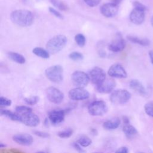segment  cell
Returning <instances> with one entry per match:
<instances>
[{
	"label": "cell",
	"instance_id": "1",
	"mask_svg": "<svg viewBox=\"0 0 153 153\" xmlns=\"http://www.w3.org/2000/svg\"><path fill=\"white\" fill-rule=\"evenodd\" d=\"M12 22L22 27L30 26L33 22V15L32 13L27 10H16L10 14Z\"/></svg>",
	"mask_w": 153,
	"mask_h": 153
},
{
	"label": "cell",
	"instance_id": "2",
	"mask_svg": "<svg viewBox=\"0 0 153 153\" xmlns=\"http://www.w3.org/2000/svg\"><path fill=\"white\" fill-rule=\"evenodd\" d=\"M67 43V38L63 35H57L48 41L46 49L51 54H56L60 51Z\"/></svg>",
	"mask_w": 153,
	"mask_h": 153
},
{
	"label": "cell",
	"instance_id": "3",
	"mask_svg": "<svg viewBox=\"0 0 153 153\" xmlns=\"http://www.w3.org/2000/svg\"><path fill=\"white\" fill-rule=\"evenodd\" d=\"M45 75L50 81L60 83L63 79V69L59 65H53L45 69Z\"/></svg>",
	"mask_w": 153,
	"mask_h": 153
},
{
	"label": "cell",
	"instance_id": "4",
	"mask_svg": "<svg viewBox=\"0 0 153 153\" xmlns=\"http://www.w3.org/2000/svg\"><path fill=\"white\" fill-rule=\"evenodd\" d=\"M131 94L125 89H118L112 92L109 99L111 102L115 105H123L129 101Z\"/></svg>",
	"mask_w": 153,
	"mask_h": 153
},
{
	"label": "cell",
	"instance_id": "5",
	"mask_svg": "<svg viewBox=\"0 0 153 153\" xmlns=\"http://www.w3.org/2000/svg\"><path fill=\"white\" fill-rule=\"evenodd\" d=\"M88 111L92 116H102L108 111V106L104 101L96 100L89 105Z\"/></svg>",
	"mask_w": 153,
	"mask_h": 153
},
{
	"label": "cell",
	"instance_id": "6",
	"mask_svg": "<svg viewBox=\"0 0 153 153\" xmlns=\"http://www.w3.org/2000/svg\"><path fill=\"white\" fill-rule=\"evenodd\" d=\"M71 80L73 84L78 87H85L90 81L89 75L81 71H76L71 75Z\"/></svg>",
	"mask_w": 153,
	"mask_h": 153
},
{
	"label": "cell",
	"instance_id": "7",
	"mask_svg": "<svg viewBox=\"0 0 153 153\" xmlns=\"http://www.w3.org/2000/svg\"><path fill=\"white\" fill-rule=\"evenodd\" d=\"M46 96L48 100L54 104H59L63 100L64 94L58 88L50 87L46 90Z\"/></svg>",
	"mask_w": 153,
	"mask_h": 153
},
{
	"label": "cell",
	"instance_id": "8",
	"mask_svg": "<svg viewBox=\"0 0 153 153\" xmlns=\"http://www.w3.org/2000/svg\"><path fill=\"white\" fill-rule=\"evenodd\" d=\"M90 79L96 86L100 84L106 78L105 72L102 68L96 66L89 72Z\"/></svg>",
	"mask_w": 153,
	"mask_h": 153
},
{
	"label": "cell",
	"instance_id": "9",
	"mask_svg": "<svg viewBox=\"0 0 153 153\" xmlns=\"http://www.w3.org/2000/svg\"><path fill=\"white\" fill-rule=\"evenodd\" d=\"M20 115V121L25 126L29 127H35L37 126L39 123L40 120L39 117L35 114L33 113L32 111L27 112Z\"/></svg>",
	"mask_w": 153,
	"mask_h": 153
},
{
	"label": "cell",
	"instance_id": "10",
	"mask_svg": "<svg viewBox=\"0 0 153 153\" xmlns=\"http://www.w3.org/2000/svg\"><path fill=\"white\" fill-rule=\"evenodd\" d=\"M68 96L72 100H82L90 97L89 92L84 87H76L69 90Z\"/></svg>",
	"mask_w": 153,
	"mask_h": 153
},
{
	"label": "cell",
	"instance_id": "11",
	"mask_svg": "<svg viewBox=\"0 0 153 153\" xmlns=\"http://www.w3.org/2000/svg\"><path fill=\"white\" fill-rule=\"evenodd\" d=\"M108 74L109 76L116 78H125L127 76L125 69L119 63L111 65L108 71Z\"/></svg>",
	"mask_w": 153,
	"mask_h": 153
},
{
	"label": "cell",
	"instance_id": "12",
	"mask_svg": "<svg viewBox=\"0 0 153 153\" xmlns=\"http://www.w3.org/2000/svg\"><path fill=\"white\" fill-rule=\"evenodd\" d=\"M65 111L62 109H54L49 112L48 118L50 122L53 125H57L65 119Z\"/></svg>",
	"mask_w": 153,
	"mask_h": 153
},
{
	"label": "cell",
	"instance_id": "13",
	"mask_svg": "<svg viewBox=\"0 0 153 153\" xmlns=\"http://www.w3.org/2000/svg\"><path fill=\"white\" fill-rule=\"evenodd\" d=\"M118 11V5L112 2H109L102 5L100 7L102 14L106 17H112L115 16Z\"/></svg>",
	"mask_w": 153,
	"mask_h": 153
},
{
	"label": "cell",
	"instance_id": "14",
	"mask_svg": "<svg viewBox=\"0 0 153 153\" xmlns=\"http://www.w3.org/2000/svg\"><path fill=\"white\" fill-rule=\"evenodd\" d=\"M116 85L115 81L112 78H106L100 84L96 86V90L100 93H111Z\"/></svg>",
	"mask_w": 153,
	"mask_h": 153
},
{
	"label": "cell",
	"instance_id": "15",
	"mask_svg": "<svg viewBox=\"0 0 153 153\" xmlns=\"http://www.w3.org/2000/svg\"><path fill=\"white\" fill-rule=\"evenodd\" d=\"M126 44L124 39L121 36H118L108 45V49L112 52L118 53L123 51L126 47Z\"/></svg>",
	"mask_w": 153,
	"mask_h": 153
},
{
	"label": "cell",
	"instance_id": "16",
	"mask_svg": "<svg viewBox=\"0 0 153 153\" xmlns=\"http://www.w3.org/2000/svg\"><path fill=\"white\" fill-rule=\"evenodd\" d=\"M13 140L19 145L29 146L33 143V137L27 133H18L13 136Z\"/></svg>",
	"mask_w": 153,
	"mask_h": 153
},
{
	"label": "cell",
	"instance_id": "17",
	"mask_svg": "<svg viewBox=\"0 0 153 153\" xmlns=\"http://www.w3.org/2000/svg\"><path fill=\"white\" fill-rule=\"evenodd\" d=\"M145 11L134 8L129 16L130 21L135 25H139L142 24L145 20Z\"/></svg>",
	"mask_w": 153,
	"mask_h": 153
},
{
	"label": "cell",
	"instance_id": "18",
	"mask_svg": "<svg viewBox=\"0 0 153 153\" xmlns=\"http://www.w3.org/2000/svg\"><path fill=\"white\" fill-rule=\"evenodd\" d=\"M129 86L131 89L137 93L144 96L146 94V90L143 85L137 79H131L129 82Z\"/></svg>",
	"mask_w": 153,
	"mask_h": 153
},
{
	"label": "cell",
	"instance_id": "19",
	"mask_svg": "<svg viewBox=\"0 0 153 153\" xmlns=\"http://www.w3.org/2000/svg\"><path fill=\"white\" fill-rule=\"evenodd\" d=\"M121 123V120L118 118H113L105 121L103 124V127L107 130H112L117 128Z\"/></svg>",
	"mask_w": 153,
	"mask_h": 153
},
{
	"label": "cell",
	"instance_id": "20",
	"mask_svg": "<svg viewBox=\"0 0 153 153\" xmlns=\"http://www.w3.org/2000/svg\"><path fill=\"white\" fill-rule=\"evenodd\" d=\"M123 131L126 136L128 138H132L137 134V131L136 128L129 123L124 124L123 127Z\"/></svg>",
	"mask_w": 153,
	"mask_h": 153
},
{
	"label": "cell",
	"instance_id": "21",
	"mask_svg": "<svg viewBox=\"0 0 153 153\" xmlns=\"http://www.w3.org/2000/svg\"><path fill=\"white\" fill-rule=\"evenodd\" d=\"M7 56L9 59H10L11 60L17 63L23 64L26 62L25 57L21 54H19L16 52L10 51L7 53Z\"/></svg>",
	"mask_w": 153,
	"mask_h": 153
},
{
	"label": "cell",
	"instance_id": "22",
	"mask_svg": "<svg viewBox=\"0 0 153 153\" xmlns=\"http://www.w3.org/2000/svg\"><path fill=\"white\" fill-rule=\"evenodd\" d=\"M127 38L129 41L134 44H139L140 45L148 46L150 44V41L146 38H140L137 36L133 35H128L127 36Z\"/></svg>",
	"mask_w": 153,
	"mask_h": 153
},
{
	"label": "cell",
	"instance_id": "23",
	"mask_svg": "<svg viewBox=\"0 0 153 153\" xmlns=\"http://www.w3.org/2000/svg\"><path fill=\"white\" fill-rule=\"evenodd\" d=\"M1 114L14 121H20V115L8 109H1Z\"/></svg>",
	"mask_w": 153,
	"mask_h": 153
},
{
	"label": "cell",
	"instance_id": "24",
	"mask_svg": "<svg viewBox=\"0 0 153 153\" xmlns=\"http://www.w3.org/2000/svg\"><path fill=\"white\" fill-rule=\"evenodd\" d=\"M32 53L36 56L42 59H48L50 57V53L47 50H45L41 47L34 48L32 50Z\"/></svg>",
	"mask_w": 153,
	"mask_h": 153
},
{
	"label": "cell",
	"instance_id": "25",
	"mask_svg": "<svg viewBox=\"0 0 153 153\" xmlns=\"http://www.w3.org/2000/svg\"><path fill=\"white\" fill-rule=\"evenodd\" d=\"M51 3L61 11H66L68 10V5L61 0H50Z\"/></svg>",
	"mask_w": 153,
	"mask_h": 153
},
{
	"label": "cell",
	"instance_id": "26",
	"mask_svg": "<svg viewBox=\"0 0 153 153\" xmlns=\"http://www.w3.org/2000/svg\"><path fill=\"white\" fill-rule=\"evenodd\" d=\"M77 142L82 147H87L91 144L92 141L88 136H82L78 139Z\"/></svg>",
	"mask_w": 153,
	"mask_h": 153
},
{
	"label": "cell",
	"instance_id": "27",
	"mask_svg": "<svg viewBox=\"0 0 153 153\" xmlns=\"http://www.w3.org/2000/svg\"><path fill=\"white\" fill-rule=\"evenodd\" d=\"M73 134V130L72 128H68L64 130L60 131L57 133V136L60 138H69Z\"/></svg>",
	"mask_w": 153,
	"mask_h": 153
},
{
	"label": "cell",
	"instance_id": "28",
	"mask_svg": "<svg viewBox=\"0 0 153 153\" xmlns=\"http://www.w3.org/2000/svg\"><path fill=\"white\" fill-rule=\"evenodd\" d=\"M75 41L76 44L81 47H84L85 44V37L82 33L76 34L75 36Z\"/></svg>",
	"mask_w": 153,
	"mask_h": 153
},
{
	"label": "cell",
	"instance_id": "29",
	"mask_svg": "<svg viewBox=\"0 0 153 153\" xmlns=\"http://www.w3.org/2000/svg\"><path fill=\"white\" fill-rule=\"evenodd\" d=\"M69 58L73 61H80L84 59V56L82 53L78 51H73L69 54Z\"/></svg>",
	"mask_w": 153,
	"mask_h": 153
},
{
	"label": "cell",
	"instance_id": "30",
	"mask_svg": "<svg viewBox=\"0 0 153 153\" xmlns=\"http://www.w3.org/2000/svg\"><path fill=\"white\" fill-rule=\"evenodd\" d=\"M39 100V97L37 96H32L30 97H25L24 99V101L28 105H30V106H33L36 105Z\"/></svg>",
	"mask_w": 153,
	"mask_h": 153
},
{
	"label": "cell",
	"instance_id": "31",
	"mask_svg": "<svg viewBox=\"0 0 153 153\" xmlns=\"http://www.w3.org/2000/svg\"><path fill=\"white\" fill-rule=\"evenodd\" d=\"M144 109L148 116L153 117V101L146 103L144 106Z\"/></svg>",
	"mask_w": 153,
	"mask_h": 153
},
{
	"label": "cell",
	"instance_id": "32",
	"mask_svg": "<svg viewBox=\"0 0 153 153\" xmlns=\"http://www.w3.org/2000/svg\"><path fill=\"white\" fill-rule=\"evenodd\" d=\"M32 111V108L27 106H17L16 107V112H17L19 114H24L27 112H30Z\"/></svg>",
	"mask_w": 153,
	"mask_h": 153
},
{
	"label": "cell",
	"instance_id": "33",
	"mask_svg": "<svg viewBox=\"0 0 153 153\" xmlns=\"http://www.w3.org/2000/svg\"><path fill=\"white\" fill-rule=\"evenodd\" d=\"M11 103L12 102L10 99L2 96L0 97V105L1 106H9L11 105Z\"/></svg>",
	"mask_w": 153,
	"mask_h": 153
},
{
	"label": "cell",
	"instance_id": "34",
	"mask_svg": "<svg viewBox=\"0 0 153 153\" xmlns=\"http://www.w3.org/2000/svg\"><path fill=\"white\" fill-rule=\"evenodd\" d=\"M84 1L89 7H93L98 5L100 4L101 0H84Z\"/></svg>",
	"mask_w": 153,
	"mask_h": 153
},
{
	"label": "cell",
	"instance_id": "35",
	"mask_svg": "<svg viewBox=\"0 0 153 153\" xmlns=\"http://www.w3.org/2000/svg\"><path fill=\"white\" fill-rule=\"evenodd\" d=\"M33 134L37 136H39L40 137H42V138H48L50 137V134L48 133L44 132V131H33Z\"/></svg>",
	"mask_w": 153,
	"mask_h": 153
},
{
	"label": "cell",
	"instance_id": "36",
	"mask_svg": "<svg viewBox=\"0 0 153 153\" xmlns=\"http://www.w3.org/2000/svg\"><path fill=\"white\" fill-rule=\"evenodd\" d=\"M49 11L52 14H53L55 17H57V18H59V19H63V16H62V14L60 13V12H59L58 11H57L56 9H54V8H53V7H49Z\"/></svg>",
	"mask_w": 153,
	"mask_h": 153
},
{
	"label": "cell",
	"instance_id": "37",
	"mask_svg": "<svg viewBox=\"0 0 153 153\" xmlns=\"http://www.w3.org/2000/svg\"><path fill=\"white\" fill-rule=\"evenodd\" d=\"M133 5L134 8H137V9H139V10H143V11H145L146 10V7L142 4L141 2H139V1H134L133 2Z\"/></svg>",
	"mask_w": 153,
	"mask_h": 153
},
{
	"label": "cell",
	"instance_id": "38",
	"mask_svg": "<svg viewBox=\"0 0 153 153\" xmlns=\"http://www.w3.org/2000/svg\"><path fill=\"white\" fill-rule=\"evenodd\" d=\"M73 146L74 148L78 152H84V151L81 148V146L78 143V142H75V143H73Z\"/></svg>",
	"mask_w": 153,
	"mask_h": 153
},
{
	"label": "cell",
	"instance_id": "39",
	"mask_svg": "<svg viewBox=\"0 0 153 153\" xmlns=\"http://www.w3.org/2000/svg\"><path fill=\"white\" fill-rule=\"evenodd\" d=\"M116 152H122V153H127L128 152V149L126 146H121L116 151Z\"/></svg>",
	"mask_w": 153,
	"mask_h": 153
},
{
	"label": "cell",
	"instance_id": "40",
	"mask_svg": "<svg viewBox=\"0 0 153 153\" xmlns=\"http://www.w3.org/2000/svg\"><path fill=\"white\" fill-rule=\"evenodd\" d=\"M149 56L151 61V63L153 65V50H151L149 51Z\"/></svg>",
	"mask_w": 153,
	"mask_h": 153
},
{
	"label": "cell",
	"instance_id": "41",
	"mask_svg": "<svg viewBox=\"0 0 153 153\" xmlns=\"http://www.w3.org/2000/svg\"><path fill=\"white\" fill-rule=\"evenodd\" d=\"M123 121H124V124H128L129 123V119L127 117H126V116L123 117Z\"/></svg>",
	"mask_w": 153,
	"mask_h": 153
},
{
	"label": "cell",
	"instance_id": "42",
	"mask_svg": "<svg viewBox=\"0 0 153 153\" xmlns=\"http://www.w3.org/2000/svg\"><path fill=\"white\" fill-rule=\"evenodd\" d=\"M122 1L123 0H111V2L118 5V4H120Z\"/></svg>",
	"mask_w": 153,
	"mask_h": 153
},
{
	"label": "cell",
	"instance_id": "43",
	"mask_svg": "<svg viewBox=\"0 0 153 153\" xmlns=\"http://www.w3.org/2000/svg\"><path fill=\"white\" fill-rule=\"evenodd\" d=\"M91 133H92V134L93 135H97V131L96 129L95 128H91Z\"/></svg>",
	"mask_w": 153,
	"mask_h": 153
},
{
	"label": "cell",
	"instance_id": "44",
	"mask_svg": "<svg viewBox=\"0 0 153 153\" xmlns=\"http://www.w3.org/2000/svg\"><path fill=\"white\" fill-rule=\"evenodd\" d=\"M0 147L1 148H5V147H6V145L3 144V143H0Z\"/></svg>",
	"mask_w": 153,
	"mask_h": 153
},
{
	"label": "cell",
	"instance_id": "45",
	"mask_svg": "<svg viewBox=\"0 0 153 153\" xmlns=\"http://www.w3.org/2000/svg\"><path fill=\"white\" fill-rule=\"evenodd\" d=\"M151 25H152V27H153V16H152V17H151Z\"/></svg>",
	"mask_w": 153,
	"mask_h": 153
}]
</instances>
